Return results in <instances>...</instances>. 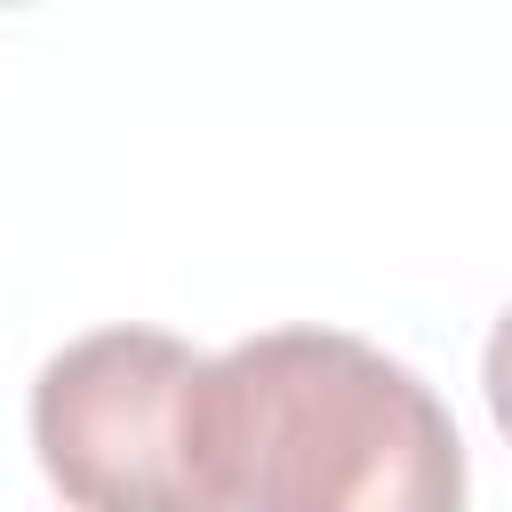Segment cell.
<instances>
[{"mask_svg": "<svg viewBox=\"0 0 512 512\" xmlns=\"http://www.w3.org/2000/svg\"><path fill=\"white\" fill-rule=\"evenodd\" d=\"M216 512H464L448 400L344 328H264L200 376Z\"/></svg>", "mask_w": 512, "mask_h": 512, "instance_id": "1", "label": "cell"}, {"mask_svg": "<svg viewBox=\"0 0 512 512\" xmlns=\"http://www.w3.org/2000/svg\"><path fill=\"white\" fill-rule=\"evenodd\" d=\"M200 376L168 328H88L32 384L40 472L80 512H216L200 480Z\"/></svg>", "mask_w": 512, "mask_h": 512, "instance_id": "2", "label": "cell"}, {"mask_svg": "<svg viewBox=\"0 0 512 512\" xmlns=\"http://www.w3.org/2000/svg\"><path fill=\"white\" fill-rule=\"evenodd\" d=\"M480 384H488V416H496V432L512 440V304H504V312H496V328H488Z\"/></svg>", "mask_w": 512, "mask_h": 512, "instance_id": "3", "label": "cell"}]
</instances>
